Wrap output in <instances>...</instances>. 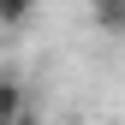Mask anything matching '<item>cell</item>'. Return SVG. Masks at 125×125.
Here are the masks:
<instances>
[{
    "label": "cell",
    "mask_w": 125,
    "mask_h": 125,
    "mask_svg": "<svg viewBox=\"0 0 125 125\" xmlns=\"http://www.w3.org/2000/svg\"><path fill=\"white\" fill-rule=\"evenodd\" d=\"M18 119H24V83L6 77L0 83V125H18Z\"/></svg>",
    "instance_id": "obj_1"
},
{
    "label": "cell",
    "mask_w": 125,
    "mask_h": 125,
    "mask_svg": "<svg viewBox=\"0 0 125 125\" xmlns=\"http://www.w3.org/2000/svg\"><path fill=\"white\" fill-rule=\"evenodd\" d=\"M95 6V24L113 30V36H125V0H89Z\"/></svg>",
    "instance_id": "obj_2"
},
{
    "label": "cell",
    "mask_w": 125,
    "mask_h": 125,
    "mask_svg": "<svg viewBox=\"0 0 125 125\" xmlns=\"http://www.w3.org/2000/svg\"><path fill=\"white\" fill-rule=\"evenodd\" d=\"M24 12H30V0H0V24H6V30H18Z\"/></svg>",
    "instance_id": "obj_3"
},
{
    "label": "cell",
    "mask_w": 125,
    "mask_h": 125,
    "mask_svg": "<svg viewBox=\"0 0 125 125\" xmlns=\"http://www.w3.org/2000/svg\"><path fill=\"white\" fill-rule=\"evenodd\" d=\"M18 125H36V119H30V113H24V119H18Z\"/></svg>",
    "instance_id": "obj_4"
}]
</instances>
